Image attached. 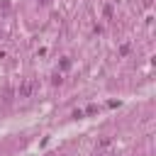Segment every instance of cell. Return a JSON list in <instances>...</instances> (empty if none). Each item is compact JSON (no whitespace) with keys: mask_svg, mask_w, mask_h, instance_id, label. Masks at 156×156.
<instances>
[{"mask_svg":"<svg viewBox=\"0 0 156 156\" xmlns=\"http://www.w3.org/2000/svg\"><path fill=\"white\" fill-rule=\"evenodd\" d=\"M34 90H37V80H24L20 85V98H29Z\"/></svg>","mask_w":156,"mask_h":156,"instance_id":"6da1fadb","label":"cell"},{"mask_svg":"<svg viewBox=\"0 0 156 156\" xmlns=\"http://www.w3.org/2000/svg\"><path fill=\"white\" fill-rule=\"evenodd\" d=\"M119 54L127 56V54H129V44H122V46H119Z\"/></svg>","mask_w":156,"mask_h":156,"instance_id":"7a4b0ae2","label":"cell"},{"mask_svg":"<svg viewBox=\"0 0 156 156\" xmlns=\"http://www.w3.org/2000/svg\"><path fill=\"white\" fill-rule=\"evenodd\" d=\"M105 17H112V5H105Z\"/></svg>","mask_w":156,"mask_h":156,"instance_id":"3957f363","label":"cell"},{"mask_svg":"<svg viewBox=\"0 0 156 156\" xmlns=\"http://www.w3.org/2000/svg\"><path fill=\"white\" fill-rule=\"evenodd\" d=\"M41 2H49V0H41Z\"/></svg>","mask_w":156,"mask_h":156,"instance_id":"277c9868","label":"cell"}]
</instances>
